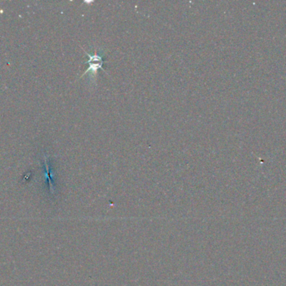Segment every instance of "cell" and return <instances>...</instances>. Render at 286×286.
Returning a JSON list of instances; mask_svg holds the SVG:
<instances>
[{
    "instance_id": "1",
    "label": "cell",
    "mask_w": 286,
    "mask_h": 286,
    "mask_svg": "<svg viewBox=\"0 0 286 286\" xmlns=\"http://www.w3.org/2000/svg\"><path fill=\"white\" fill-rule=\"evenodd\" d=\"M86 55L88 56V61L85 62V64H89L87 70L84 72L83 76H85V74L90 71L92 75H95L97 73L98 69H102L103 71H105L103 68V64H104V56L100 55V53H98L97 51H95V53L90 54L86 52Z\"/></svg>"
}]
</instances>
